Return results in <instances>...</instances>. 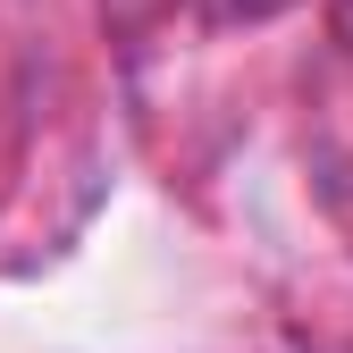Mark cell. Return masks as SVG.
<instances>
[{
    "label": "cell",
    "instance_id": "6da1fadb",
    "mask_svg": "<svg viewBox=\"0 0 353 353\" xmlns=\"http://www.w3.org/2000/svg\"><path fill=\"white\" fill-rule=\"evenodd\" d=\"M228 9H278V0H228Z\"/></svg>",
    "mask_w": 353,
    "mask_h": 353
}]
</instances>
